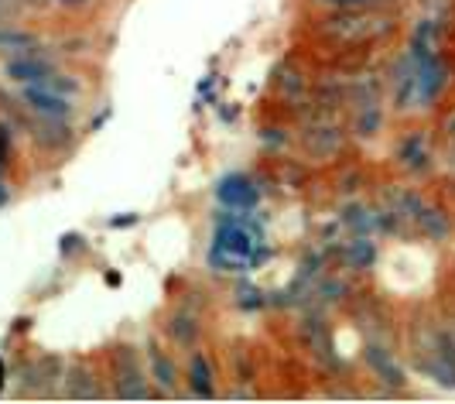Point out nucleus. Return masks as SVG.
<instances>
[{
    "label": "nucleus",
    "mask_w": 455,
    "mask_h": 404,
    "mask_svg": "<svg viewBox=\"0 0 455 404\" xmlns=\"http://www.w3.org/2000/svg\"><path fill=\"white\" fill-rule=\"evenodd\" d=\"M7 199H11V196H7V185H4V165H0V206H4Z\"/></svg>",
    "instance_id": "nucleus-34"
},
{
    "label": "nucleus",
    "mask_w": 455,
    "mask_h": 404,
    "mask_svg": "<svg viewBox=\"0 0 455 404\" xmlns=\"http://www.w3.org/2000/svg\"><path fill=\"white\" fill-rule=\"evenodd\" d=\"M62 374H66V360L55 357V353H48V357L35 360V363L24 367V384H28L31 391H38V394H52L55 384L66 381Z\"/></svg>",
    "instance_id": "nucleus-12"
},
{
    "label": "nucleus",
    "mask_w": 455,
    "mask_h": 404,
    "mask_svg": "<svg viewBox=\"0 0 455 404\" xmlns=\"http://www.w3.org/2000/svg\"><path fill=\"white\" fill-rule=\"evenodd\" d=\"M346 292H349V285H346L342 278H325V281H322L312 295H315L319 302H325V305H336V302H342V298H346Z\"/></svg>",
    "instance_id": "nucleus-26"
},
{
    "label": "nucleus",
    "mask_w": 455,
    "mask_h": 404,
    "mask_svg": "<svg viewBox=\"0 0 455 404\" xmlns=\"http://www.w3.org/2000/svg\"><path fill=\"white\" fill-rule=\"evenodd\" d=\"M363 360H366V367L373 370V377H377V381L390 384V387H404L408 374H404V367H401L397 353H394L390 346H384L380 339H370V343H366Z\"/></svg>",
    "instance_id": "nucleus-7"
},
{
    "label": "nucleus",
    "mask_w": 455,
    "mask_h": 404,
    "mask_svg": "<svg viewBox=\"0 0 455 404\" xmlns=\"http://www.w3.org/2000/svg\"><path fill=\"white\" fill-rule=\"evenodd\" d=\"M267 261L264 226L253 220L251 209H233V216H220L216 240L209 250L212 271H253Z\"/></svg>",
    "instance_id": "nucleus-1"
},
{
    "label": "nucleus",
    "mask_w": 455,
    "mask_h": 404,
    "mask_svg": "<svg viewBox=\"0 0 455 404\" xmlns=\"http://www.w3.org/2000/svg\"><path fill=\"white\" fill-rule=\"evenodd\" d=\"M435 45H438V24H435L432 18L418 21L414 35H411L408 52L414 55V59H428V55H438V52H435Z\"/></svg>",
    "instance_id": "nucleus-20"
},
{
    "label": "nucleus",
    "mask_w": 455,
    "mask_h": 404,
    "mask_svg": "<svg viewBox=\"0 0 455 404\" xmlns=\"http://www.w3.org/2000/svg\"><path fill=\"white\" fill-rule=\"evenodd\" d=\"M52 72H55V66L45 62V59H38V55H18V59L4 62V76L21 83V86H42Z\"/></svg>",
    "instance_id": "nucleus-13"
},
{
    "label": "nucleus",
    "mask_w": 455,
    "mask_h": 404,
    "mask_svg": "<svg viewBox=\"0 0 455 404\" xmlns=\"http://www.w3.org/2000/svg\"><path fill=\"white\" fill-rule=\"evenodd\" d=\"M4 377H7V370H4V360H0V387H4Z\"/></svg>",
    "instance_id": "nucleus-37"
},
{
    "label": "nucleus",
    "mask_w": 455,
    "mask_h": 404,
    "mask_svg": "<svg viewBox=\"0 0 455 404\" xmlns=\"http://www.w3.org/2000/svg\"><path fill=\"white\" fill-rule=\"evenodd\" d=\"M134 223H137V216H120V220L114 216V220H110V226H134Z\"/></svg>",
    "instance_id": "nucleus-33"
},
{
    "label": "nucleus",
    "mask_w": 455,
    "mask_h": 404,
    "mask_svg": "<svg viewBox=\"0 0 455 404\" xmlns=\"http://www.w3.org/2000/svg\"><path fill=\"white\" fill-rule=\"evenodd\" d=\"M11 148H14V124L7 120H0V165H7L11 161Z\"/></svg>",
    "instance_id": "nucleus-28"
},
{
    "label": "nucleus",
    "mask_w": 455,
    "mask_h": 404,
    "mask_svg": "<svg viewBox=\"0 0 455 404\" xmlns=\"http://www.w3.org/2000/svg\"><path fill=\"white\" fill-rule=\"evenodd\" d=\"M148 363H151V377L161 384V391H168V394H172V391H175V384H179V367H175V360L168 357L155 339L148 343Z\"/></svg>",
    "instance_id": "nucleus-16"
},
{
    "label": "nucleus",
    "mask_w": 455,
    "mask_h": 404,
    "mask_svg": "<svg viewBox=\"0 0 455 404\" xmlns=\"http://www.w3.org/2000/svg\"><path fill=\"white\" fill-rule=\"evenodd\" d=\"M66 398H76V401H90V398H103V387H100V377L92 374L90 367L76 363L66 370Z\"/></svg>",
    "instance_id": "nucleus-15"
},
{
    "label": "nucleus",
    "mask_w": 455,
    "mask_h": 404,
    "mask_svg": "<svg viewBox=\"0 0 455 404\" xmlns=\"http://www.w3.org/2000/svg\"><path fill=\"white\" fill-rule=\"evenodd\" d=\"M394 31V18L377 11V7H356V11H332L322 21V35L342 42V45H360V42H373Z\"/></svg>",
    "instance_id": "nucleus-3"
},
{
    "label": "nucleus",
    "mask_w": 455,
    "mask_h": 404,
    "mask_svg": "<svg viewBox=\"0 0 455 404\" xmlns=\"http://www.w3.org/2000/svg\"><path fill=\"white\" fill-rule=\"evenodd\" d=\"M114 394L116 398H131V401L151 398L148 377H144V367L137 360L134 346H120L114 353Z\"/></svg>",
    "instance_id": "nucleus-4"
},
{
    "label": "nucleus",
    "mask_w": 455,
    "mask_h": 404,
    "mask_svg": "<svg viewBox=\"0 0 455 404\" xmlns=\"http://www.w3.org/2000/svg\"><path fill=\"white\" fill-rule=\"evenodd\" d=\"M79 247H83V237H79V233H66V237L59 240V250H62V254H76Z\"/></svg>",
    "instance_id": "nucleus-31"
},
{
    "label": "nucleus",
    "mask_w": 455,
    "mask_h": 404,
    "mask_svg": "<svg viewBox=\"0 0 455 404\" xmlns=\"http://www.w3.org/2000/svg\"><path fill=\"white\" fill-rule=\"evenodd\" d=\"M346 144V131H342L339 120H315V124H305L301 131V148L308 158H319V161H329L336 158Z\"/></svg>",
    "instance_id": "nucleus-5"
},
{
    "label": "nucleus",
    "mask_w": 455,
    "mask_h": 404,
    "mask_svg": "<svg viewBox=\"0 0 455 404\" xmlns=\"http://www.w3.org/2000/svg\"><path fill=\"white\" fill-rule=\"evenodd\" d=\"M38 45V38L31 31H18V28H0V52H28Z\"/></svg>",
    "instance_id": "nucleus-23"
},
{
    "label": "nucleus",
    "mask_w": 455,
    "mask_h": 404,
    "mask_svg": "<svg viewBox=\"0 0 455 404\" xmlns=\"http://www.w3.org/2000/svg\"><path fill=\"white\" fill-rule=\"evenodd\" d=\"M188 387L196 398H216V384H212V367L203 353H192L188 360Z\"/></svg>",
    "instance_id": "nucleus-18"
},
{
    "label": "nucleus",
    "mask_w": 455,
    "mask_h": 404,
    "mask_svg": "<svg viewBox=\"0 0 455 404\" xmlns=\"http://www.w3.org/2000/svg\"><path fill=\"white\" fill-rule=\"evenodd\" d=\"M168 336H172V343H179V346H185V350H192V346L199 343V336H203V322L188 312L172 315V319H168Z\"/></svg>",
    "instance_id": "nucleus-17"
},
{
    "label": "nucleus",
    "mask_w": 455,
    "mask_h": 404,
    "mask_svg": "<svg viewBox=\"0 0 455 404\" xmlns=\"http://www.w3.org/2000/svg\"><path fill=\"white\" fill-rule=\"evenodd\" d=\"M28 134H31V141L42 151H66V148H72V141H76V131L68 127L66 117H45V113H35L31 117Z\"/></svg>",
    "instance_id": "nucleus-6"
},
{
    "label": "nucleus",
    "mask_w": 455,
    "mask_h": 404,
    "mask_svg": "<svg viewBox=\"0 0 455 404\" xmlns=\"http://www.w3.org/2000/svg\"><path fill=\"white\" fill-rule=\"evenodd\" d=\"M301 339L305 346L312 350V357L325 363V367H339L336 360V350H332V333H329V322L322 315H305L301 319Z\"/></svg>",
    "instance_id": "nucleus-9"
},
{
    "label": "nucleus",
    "mask_w": 455,
    "mask_h": 404,
    "mask_svg": "<svg viewBox=\"0 0 455 404\" xmlns=\"http://www.w3.org/2000/svg\"><path fill=\"white\" fill-rule=\"evenodd\" d=\"M445 86H449V66L442 62V55L418 59V100H421V107L435 103Z\"/></svg>",
    "instance_id": "nucleus-10"
},
{
    "label": "nucleus",
    "mask_w": 455,
    "mask_h": 404,
    "mask_svg": "<svg viewBox=\"0 0 455 404\" xmlns=\"http://www.w3.org/2000/svg\"><path fill=\"white\" fill-rule=\"evenodd\" d=\"M384 124V113H380V103L377 107H360L356 113V134L360 137H373Z\"/></svg>",
    "instance_id": "nucleus-25"
},
{
    "label": "nucleus",
    "mask_w": 455,
    "mask_h": 404,
    "mask_svg": "<svg viewBox=\"0 0 455 404\" xmlns=\"http://www.w3.org/2000/svg\"><path fill=\"white\" fill-rule=\"evenodd\" d=\"M445 326H449V333H452V343H455V312L445 315Z\"/></svg>",
    "instance_id": "nucleus-35"
},
{
    "label": "nucleus",
    "mask_w": 455,
    "mask_h": 404,
    "mask_svg": "<svg viewBox=\"0 0 455 404\" xmlns=\"http://www.w3.org/2000/svg\"><path fill=\"white\" fill-rule=\"evenodd\" d=\"M21 100L31 113H45V117H66L68 120L72 110H76V107H72V96L48 90V86H24Z\"/></svg>",
    "instance_id": "nucleus-11"
},
{
    "label": "nucleus",
    "mask_w": 455,
    "mask_h": 404,
    "mask_svg": "<svg viewBox=\"0 0 455 404\" xmlns=\"http://www.w3.org/2000/svg\"><path fill=\"white\" fill-rule=\"evenodd\" d=\"M260 141H264L271 151H281V148L288 144V134H284L281 127H264V131H260Z\"/></svg>",
    "instance_id": "nucleus-29"
},
{
    "label": "nucleus",
    "mask_w": 455,
    "mask_h": 404,
    "mask_svg": "<svg viewBox=\"0 0 455 404\" xmlns=\"http://www.w3.org/2000/svg\"><path fill=\"white\" fill-rule=\"evenodd\" d=\"M418 230L428 237V240H435V244H442L445 237H449V230H452V223H449V216L442 213V209H435V206H425V213L418 216Z\"/></svg>",
    "instance_id": "nucleus-22"
},
{
    "label": "nucleus",
    "mask_w": 455,
    "mask_h": 404,
    "mask_svg": "<svg viewBox=\"0 0 455 404\" xmlns=\"http://www.w3.org/2000/svg\"><path fill=\"white\" fill-rule=\"evenodd\" d=\"M397 158H401V165H404L408 172H425V168H428V141L421 134L404 137L401 148H397Z\"/></svg>",
    "instance_id": "nucleus-19"
},
{
    "label": "nucleus",
    "mask_w": 455,
    "mask_h": 404,
    "mask_svg": "<svg viewBox=\"0 0 455 404\" xmlns=\"http://www.w3.org/2000/svg\"><path fill=\"white\" fill-rule=\"evenodd\" d=\"M7 7H11V0H0V14H7Z\"/></svg>",
    "instance_id": "nucleus-36"
},
{
    "label": "nucleus",
    "mask_w": 455,
    "mask_h": 404,
    "mask_svg": "<svg viewBox=\"0 0 455 404\" xmlns=\"http://www.w3.org/2000/svg\"><path fill=\"white\" fill-rule=\"evenodd\" d=\"M277 90L284 93L288 100H298L305 93V76L295 66H281L277 69Z\"/></svg>",
    "instance_id": "nucleus-24"
},
{
    "label": "nucleus",
    "mask_w": 455,
    "mask_h": 404,
    "mask_svg": "<svg viewBox=\"0 0 455 404\" xmlns=\"http://www.w3.org/2000/svg\"><path fill=\"white\" fill-rule=\"evenodd\" d=\"M411 360L418 374H425L438 387L455 391V343L445 319H418L411 326Z\"/></svg>",
    "instance_id": "nucleus-2"
},
{
    "label": "nucleus",
    "mask_w": 455,
    "mask_h": 404,
    "mask_svg": "<svg viewBox=\"0 0 455 404\" xmlns=\"http://www.w3.org/2000/svg\"><path fill=\"white\" fill-rule=\"evenodd\" d=\"M240 305H243V309H260V305H264V295L257 292V288H247V285H243V288H240Z\"/></svg>",
    "instance_id": "nucleus-30"
},
{
    "label": "nucleus",
    "mask_w": 455,
    "mask_h": 404,
    "mask_svg": "<svg viewBox=\"0 0 455 404\" xmlns=\"http://www.w3.org/2000/svg\"><path fill=\"white\" fill-rule=\"evenodd\" d=\"M339 254H342V264H346L349 271L370 268V264H373V257H377V250H373V244H370V237H353Z\"/></svg>",
    "instance_id": "nucleus-21"
},
{
    "label": "nucleus",
    "mask_w": 455,
    "mask_h": 404,
    "mask_svg": "<svg viewBox=\"0 0 455 404\" xmlns=\"http://www.w3.org/2000/svg\"><path fill=\"white\" fill-rule=\"evenodd\" d=\"M414 96H418V59L411 52H404L394 62V103L408 107Z\"/></svg>",
    "instance_id": "nucleus-14"
},
{
    "label": "nucleus",
    "mask_w": 455,
    "mask_h": 404,
    "mask_svg": "<svg viewBox=\"0 0 455 404\" xmlns=\"http://www.w3.org/2000/svg\"><path fill=\"white\" fill-rule=\"evenodd\" d=\"M216 199L223 202L227 209H257V202H260V189L253 185L251 175H227V179H220L216 185Z\"/></svg>",
    "instance_id": "nucleus-8"
},
{
    "label": "nucleus",
    "mask_w": 455,
    "mask_h": 404,
    "mask_svg": "<svg viewBox=\"0 0 455 404\" xmlns=\"http://www.w3.org/2000/svg\"><path fill=\"white\" fill-rule=\"evenodd\" d=\"M52 4H62V7H68V11H79V7H86L90 0H52Z\"/></svg>",
    "instance_id": "nucleus-32"
},
{
    "label": "nucleus",
    "mask_w": 455,
    "mask_h": 404,
    "mask_svg": "<svg viewBox=\"0 0 455 404\" xmlns=\"http://www.w3.org/2000/svg\"><path fill=\"white\" fill-rule=\"evenodd\" d=\"M315 4L329 7V11H356V7H380L387 0H315Z\"/></svg>",
    "instance_id": "nucleus-27"
}]
</instances>
